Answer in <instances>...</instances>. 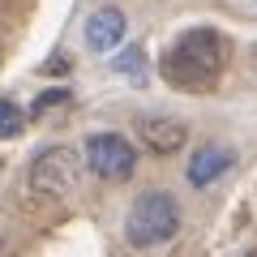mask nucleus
I'll use <instances>...</instances> for the list:
<instances>
[{
  "mask_svg": "<svg viewBox=\"0 0 257 257\" xmlns=\"http://www.w3.org/2000/svg\"><path fill=\"white\" fill-rule=\"evenodd\" d=\"M223 64H227V39L210 26H197V30H184L172 47L163 52V77L176 86V90H210L219 82Z\"/></svg>",
  "mask_w": 257,
  "mask_h": 257,
  "instance_id": "nucleus-1",
  "label": "nucleus"
},
{
  "mask_svg": "<svg viewBox=\"0 0 257 257\" xmlns=\"http://www.w3.org/2000/svg\"><path fill=\"white\" fill-rule=\"evenodd\" d=\"M176 227H180V206L167 197V193H142L138 202H133V210H128V223H124V236L133 248H155L163 244V240L176 236Z\"/></svg>",
  "mask_w": 257,
  "mask_h": 257,
  "instance_id": "nucleus-2",
  "label": "nucleus"
},
{
  "mask_svg": "<svg viewBox=\"0 0 257 257\" xmlns=\"http://www.w3.org/2000/svg\"><path fill=\"white\" fill-rule=\"evenodd\" d=\"M86 163L103 180H128L133 167H138V150L128 146L120 133H94L86 142Z\"/></svg>",
  "mask_w": 257,
  "mask_h": 257,
  "instance_id": "nucleus-3",
  "label": "nucleus"
},
{
  "mask_svg": "<svg viewBox=\"0 0 257 257\" xmlns=\"http://www.w3.org/2000/svg\"><path fill=\"white\" fill-rule=\"evenodd\" d=\"M30 184L52 197H69L77 189V155L69 146H47L30 167Z\"/></svg>",
  "mask_w": 257,
  "mask_h": 257,
  "instance_id": "nucleus-4",
  "label": "nucleus"
},
{
  "mask_svg": "<svg viewBox=\"0 0 257 257\" xmlns=\"http://www.w3.org/2000/svg\"><path fill=\"white\" fill-rule=\"evenodd\" d=\"M120 39H124V13H120L116 5L90 13V22H86V43H90L94 52H111Z\"/></svg>",
  "mask_w": 257,
  "mask_h": 257,
  "instance_id": "nucleus-5",
  "label": "nucleus"
},
{
  "mask_svg": "<svg viewBox=\"0 0 257 257\" xmlns=\"http://www.w3.org/2000/svg\"><path fill=\"white\" fill-rule=\"evenodd\" d=\"M231 150H223V146H202L197 150V159L189 163V184H197V189H206V184L214 180V176H223L231 167Z\"/></svg>",
  "mask_w": 257,
  "mask_h": 257,
  "instance_id": "nucleus-6",
  "label": "nucleus"
},
{
  "mask_svg": "<svg viewBox=\"0 0 257 257\" xmlns=\"http://www.w3.org/2000/svg\"><path fill=\"white\" fill-rule=\"evenodd\" d=\"M142 142H146L155 155H172L184 146V124L180 120H142Z\"/></svg>",
  "mask_w": 257,
  "mask_h": 257,
  "instance_id": "nucleus-7",
  "label": "nucleus"
},
{
  "mask_svg": "<svg viewBox=\"0 0 257 257\" xmlns=\"http://www.w3.org/2000/svg\"><path fill=\"white\" fill-rule=\"evenodd\" d=\"M22 124H26L22 107H18V103H9V99H0V138H18Z\"/></svg>",
  "mask_w": 257,
  "mask_h": 257,
  "instance_id": "nucleus-8",
  "label": "nucleus"
},
{
  "mask_svg": "<svg viewBox=\"0 0 257 257\" xmlns=\"http://www.w3.org/2000/svg\"><path fill=\"white\" fill-rule=\"evenodd\" d=\"M111 64H116V73H124V77H133V82H142V47H128V52H120Z\"/></svg>",
  "mask_w": 257,
  "mask_h": 257,
  "instance_id": "nucleus-9",
  "label": "nucleus"
},
{
  "mask_svg": "<svg viewBox=\"0 0 257 257\" xmlns=\"http://www.w3.org/2000/svg\"><path fill=\"white\" fill-rule=\"evenodd\" d=\"M56 103H69V90H47L43 99L30 107V116H43V111H47V107H56Z\"/></svg>",
  "mask_w": 257,
  "mask_h": 257,
  "instance_id": "nucleus-10",
  "label": "nucleus"
},
{
  "mask_svg": "<svg viewBox=\"0 0 257 257\" xmlns=\"http://www.w3.org/2000/svg\"><path fill=\"white\" fill-rule=\"evenodd\" d=\"M64 69H69V60H64V52H60V60H52V64H47V73H64Z\"/></svg>",
  "mask_w": 257,
  "mask_h": 257,
  "instance_id": "nucleus-11",
  "label": "nucleus"
},
{
  "mask_svg": "<svg viewBox=\"0 0 257 257\" xmlns=\"http://www.w3.org/2000/svg\"><path fill=\"white\" fill-rule=\"evenodd\" d=\"M244 257H257V248H253V253H244Z\"/></svg>",
  "mask_w": 257,
  "mask_h": 257,
  "instance_id": "nucleus-12",
  "label": "nucleus"
}]
</instances>
